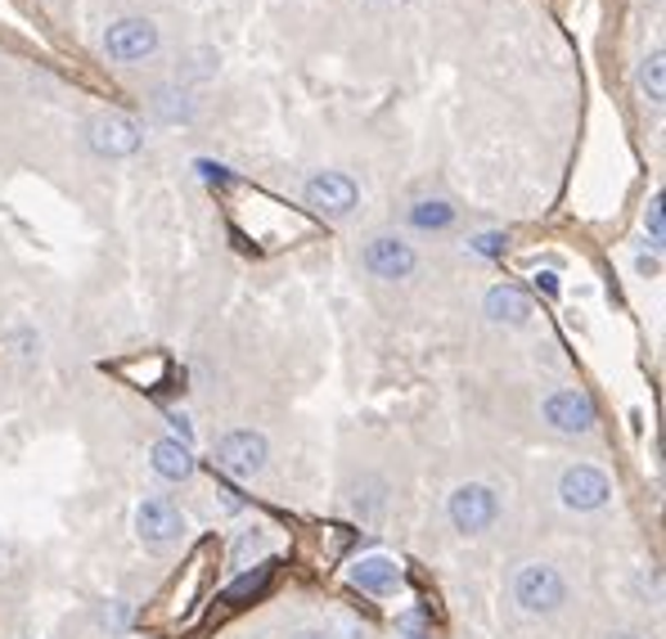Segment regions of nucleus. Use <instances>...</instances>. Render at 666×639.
<instances>
[{
    "label": "nucleus",
    "instance_id": "18",
    "mask_svg": "<svg viewBox=\"0 0 666 639\" xmlns=\"http://www.w3.org/2000/svg\"><path fill=\"white\" fill-rule=\"evenodd\" d=\"M473 248H477V253H500V248H504V234H477Z\"/></svg>",
    "mask_w": 666,
    "mask_h": 639
},
{
    "label": "nucleus",
    "instance_id": "2",
    "mask_svg": "<svg viewBox=\"0 0 666 639\" xmlns=\"http://www.w3.org/2000/svg\"><path fill=\"white\" fill-rule=\"evenodd\" d=\"M104 50L117 64H140V59L158 50V27L149 18H117L104 33Z\"/></svg>",
    "mask_w": 666,
    "mask_h": 639
},
{
    "label": "nucleus",
    "instance_id": "10",
    "mask_svg": "<svg viewBox=\"0 0 666 639\" xmlns=\"http://www.w3.org/2000/svg\"><path fill=\"white\" fill-rule=\"evenodd\" d=\"M136 523H140V536L149 545H167L176 540L180 532H185V519H180V509L167 504V500H144L140 513H136Z\"/></svg>",
    "mask_w": 666,
    "mask_h": 639
},
{
    "label": "nucleus",
    "instance_id": "14",
    "mask_svg": "<svg viewBox=\"0 0 666 639\" xmlns=\"http://www.w3.org/2000/svg\"><path fill=\"white\" fill-rule=\"evenodd\" d=\"M450 203H441V199H423L414 212H410V221L419 226V230H441V226H450Z\"/></svg>",
    "mask_w": 666,
    "mask_h": 639
},
{
    "label": "nucleus",
    "instance_id": "19",
    "mask_svg": "<svg viewBox=\"0 0 666 639\" xmlns=\"http://www.w3.org/2000/svg\"><path fill=\"white\" fill-rule=\"evenodd\" d=\"M401 630H406V639H428V635H423V617H419V613H410V617L401 622Z\"/></svg>",
    "mask_w": 666,
    "mask_h": 639
},
{
    "label": "nucleus",
    "instance_id": "5",
    "mask_svg": "<svg viewBox=\"0 0 666 639\" xmlns=\"http://www.w3.org/2000/svg\"><path fill=\"white\" fill-rule=\"evenodd\" d=\"M90 144H95L104 158H127L140 149V127L123 113H100L90 122Z\"/></svg>",
    "mask_w": 666,
    "mask_h": 639
},
{
    "label": "nucleus",
    "instance_id": "11",
    "mask_svg": "<svg viewBox=\"0 0 666 639\" xmlns=\"http://www.w3.org/2000/svg\"><path fill=\"white\" fill-rule=\"evenodd\" d=\"M487 316H491L496 324H527L531 297H527L518 284H496V289L487 293Z\"/></svg>",
    "mask_w": 666,
    "mask_h": 639
},
{
    "label": "nucleus",
    "instance_id": "9",
    "mask_svg": "<svg viewBox=\"0 0 666 639\" xmlns=\"http://www.w3.org/2000/svg\"><path fill=\"white\" fill-rule=\"evenodd\" d=\"M609 491H613L609 477H603L599 469H590V464L567 469L563 482H559V496H563L567 509H599L603 500H609Z\"/></svg>",
    "mask_w": 666,
    "mask_h": 639
},
{
    "label": "nucleus",
    "instance_id": "4",
    "mask_svg": "<svg viewBox=\"0 0 666 639\" xmlns=\"http://www.w3.org/2000/svg\"><path fill=\"white\" fill-rule=\"evenodd\" d=\"M360 261H366V270H370V276H379V280H406L414 270V248H410V243H401V239L383 234V239L366 243Z\"/></svg>",
    "mask_w": 666,
    "mask_h": 639
},
{
    "label": "nucleus",
    "instance_id": "16",
    "mask_svg": "<svg viewBox=\"0 0 666 639\" xmlns=\"http://www.w3.org/2000/svg\"><path fill=\"white\" fill-rule=\"evenodd\" d=\"M261 554H266V536L261 532H244V536H239V545H234V567H248Z\"/></svg>",
    "mask_w": 666,
    "mask_h": 639
},
{
    "label": "nucleus",
    "instance_id": "13",
    "mask_svg": "<svg viewBox=\"0 0 666 639\" xmlns=\"http://www.w3.org/2000/svg\"><path fill=\"white\" fill-rule=\"evenodd\" d=\"M154 469H158V477H167V482H185L190 473H194V455H190V446L185 442H158L154 446Z\"/></svg>",
    "mask_w": 666,
    "mask_h": 639
},
{
    "label": "nucleus",
    "instance_id": "7",
    "mask_svg": "<svg viewBox=\"0 0 666 639\" xmlns=\"http://www.w3.org/2000/svg\"><path fill=\"white\" fill-rule=\"evenodd\" d=\"M307 203L324 217H347L356 207V186L343 176V171H320L307 180Z\"/></svg>",
    "mask_w": 666,
    "mask_h": 639
},
{
    "label": "nucleus",
    "instance_id": "1",
    "mask_svg": "<svg viewBox=\"0 0 666 639\" xmlns=\"http://www.w3.org/2000/svg\"><path fill=\"white\" fill-rule=\"evenodd\" d=\"M513 599H518L527 613H554V608L567 599V586L554 567L531 563V567L518 572V582H513Z\"/></svg>",
    "mask_w": 666,
    "mask_h": 639
},
{
    "label": "nucleus",
    "instance_id": "15",
    "mask_svg": "<svg viewBox=\"0 0 666 639\" xmlns=\"http://www.w3.org/2000/svg\"><path fill=\"white\" fill-rule=\"evenodd\" d=\"M640 90H644L653 104H662V50H653L644 64H640Z\"/></svg>",
    "mask_w": 666,
    "mask_h": 639
},
{
    "label": "nucleus",
    "instance_id": "3",
    "mask_svg": "<svg viewBox=\"0 0 666 639\" xmlns=\"http://www.w3.org/2000/svg\"><path fill=\"white\" fill-rule=\"evenodd\" d=\"M496 513H500V500H496L491 486H482V482H469V486H460V491L450 496V519H456L460 532L491 527Z\"/></svg>",
    "mask_w": 666,
    "mask_h": 639
},
{
    "label": "nucleus",
    "instance_id": "8",
    "mask_svg": "<svg viewBox=\"0 0 666 639\" xmlns=\"http://www.w3.org/2000/svg\"><path fill=\"white\" fill-rule=\"evenodd\" d=\"M545 419H550V429L559 433H590L594 429V401L586 392H554L550 401H545Z\"/></svg>",
    "mask_w": 666,
    "mask_h": 639
},
{
    "label": "nucleus",
    "instance_id": "22",
    "mask_svg": "<svg viewBox=\"0 0 666 639\" xmlns=\"http://www.w3.org/2000/svg\"><path fill=\"white\" fill-rule=\"evenodd\" d=\"M297 639H329V635H320V630H307V635H297Z\"/></svg>",
    "mask_w": 666,
    "mask_h": 639
},
{
    "label": "nucleus",
    "instance_id": "6",
    "mask_svg": "<svg viewBox=\"0 0 666 639\" xmlns=\"http://www.w3.org/2000/svg\"><path fill=\"white\" fill-rule=\"evenodd\" d=\"M217 464L230 477H253V473H261V464H266V437L261 433H230V437H221Z\"/></svg>",
    "mask_w": 666,
    "mask_h": 639
},
{
    "label": "nucleus",
    "instance_id": "21",
    "mask_svg": "<svg viewBox=\"0 0 666 639\" xmlns=\"http://www.w3.org/2000/svg\"><path fill=\"white\" fill-rule=\"evenodd\" d=\"M171 423H176V442H190V423H185V414H171Z\"/></svg>",
    "mask_w": 666,
    "mask_h": 639
},
{
    "label": "nucleus",
    "instance_id": "12",
    "mask_svg": "<svg viewBox=\"0 0 666 639\" xmlns=\"http://www.w3.org/2000/svg\"><path fill=\"white\" fill-rule=\"evenodd\" d=\"M397 563L392 559H383V554H374V559H360L356 567H351V582L360 586V590H370V595H387V590H397Z\"/></svg>",
    "mask_w": 666,
    "mask_h": 639
},
{
    "label": "nucleus",
    "instance_id": "17",
    "mask_svg": "<svg viewBox=\"0 0 666 639\" xmlns=\"http://www.w3.org/2000/svg\"><path fill=\"white\" fill-rule=\"evenodd\" d=\"M266 576H270V567H266V563H261L257 572H248V576H239V582L230 586V599H234V603H244L248 595H257V590L266 586Z\"/></svg>",
    "mask_w": 666,
    "mask_h": 639
},
{
    "label": "nucleus",
    "instance_id": "23",
    "mask_svg": "<svg viewBox=\"0 0 666 639\" xmlns=\"http://www.w3.org/2000/svg\"><path fill=\"white\" fill-rule=\"evenodd\" d=\"M609 639H640V635H609Z\"/></svg>",
    "mask_w": 666,
    "mask_h": 639
},
{
    "label": "nucleus",
    "instance_id": "20",
    "mask_svg": "<svg viewBox=\"0 0 666 639\" xmlns=\"http://www.w3.org/2000/svg\"><path fill=\"white\" fill-rule=\"evenodd\" d=\"M649 230H653V239H662V203L657 199L649 203Z\"/></svg>",
    "mask_w": 666,
    "mask_h": 639
}]
</instances>
